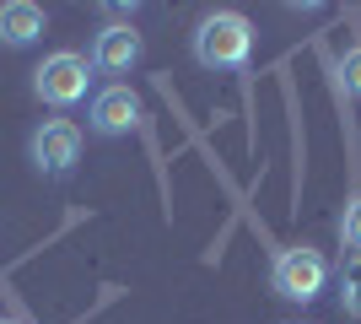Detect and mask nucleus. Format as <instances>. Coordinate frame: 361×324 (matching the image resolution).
I'll use <instances>...</instances> for the list:
<instances>
[{
	"label": "nucleus",
	"instance_id": "20e7f679",
	"mask_svg": "<svg viewBox=\"0 0 361 324\" xmlns=\"http://www.w3.org/2000/svg\"><path fill=\"white\" fill-rule=\"evenodd\" d=\"M81 146H87V136L75 119H44L27 136V157L44 179H71L75 162H81Z\"/></svg>",
	"mask_w": 361,
	"mask_h": 324
},
{
	"label": "nucleus",
	"instance_id": "9d476101",
	"mask_svg": "<svg viewBox=\"0 0 361 324\" xmlns=\"http://www.w3.org/2000/svg\"><path fill=\"white\" fill-rule=\"evenodd\" d=\"M340 76H345V92L361 97V44L345 49V60H340Z\"/></svg>",
	"mask_w": 361,
	"mask_h": 324
},
{
	"label": "nucleus",
	"instance_id": "6e6552de",
	"mask_svg": "<svg viewBox=\"0 0 361 324\" xmlns=\"http://www.w3.org/2000/svg\"><path fill=\"white\" fill-rule=\"evenodd\" d=\"M334 292H340V313L361 319V254L345 260V270H340V281H334Z\"/></svg>",
	"mask_w": 361,
	"mask_h": 324
},
{
	"label": "nucleus",
	"instance_id": "39448f33",
	"mask_svg": "<svg viewBox=\"0 0 361 324\" xmlns=\"http://www.w3.org/2000/svg\"><path fill=\"white\" fill-rule=\"evenodd\" d=\"M140 92L130 87V81H108V87H97L92 92V103H87V130L92 136H103V140H119V136H130L140 124Z\"/></svg>",
	"mask_w": 361,
	"mask_h": 324
},
{
	"label": "nucleus",
	"instance_id": "7ed1b4c3",
	"mask_svg": "<svg viewBox=\"0 0 361 324\" xmlns=\"http://www.w3.org/2000/svg\"><path fill=\"white\" fill-rule=\"evenodd\" d=\"M87 92H92V60L75 54V49H54L32 71V97L49 108H75V103H87Z\"/></svg>",
	"mask_w": 361,
	"mask_h": 324
},
{
	"label": "nucleus",
	"instance_id": "1a4fd4ad",
	"mask_svg": "<svg viewBox=\"0 0 361 324\" xmlns=\"http://www.w3.org/2000/svg\"><path fill=\"white\" fill-rule=\"evenodd\" d=\"M340 244L361 254V195H350L345 211H340Z\"/></svg>",
	"mask_w": 361,
	"mask_h": 324
},
{
	"label": "nucleus",
	"instance_id": "423d86ee",
	"mask_svg": "<svg viewBox=\"0 0 361 324\" xmlns=\"http://www.w3.org/2000/svg\"><path fill=\"white\" fill-rule=\"evenodd\" d=\"M92 71H108V76H130L140 60H146V38H140L130 22H108V28H97V38H92Z\"/></svg>",
	"mask_w": 361,
	"mask_h": 324
},
{
	"label": "nucleus",
	"instance_id": "f03ea898",
	"mask_svg": "<svg viewBox=\"0 0 361 324\" xmlns=\"http://www.w3.org/2000/svg\"><path fill=\"white\" fill-rule=\"evenodd\" d=\"M270 292L286 303H318L329 292V260L313 244H291L270 260Z\"/></svg>",
	"mask_w": 361,
	"mask_h": 324
},
{
	"label": "nucleus",
	"instance_id": "0eeeda50",
	"mask_svg": "<svg viewBox=\"0 0 361 324\" xmlns=\"http://www.w3.org/2000/svg\"><path fill=\"white\" fill-rule=\"evenodd\" d=\"M49 32V11L32 0H6L0 6V44L6 49H27Z\"/></svg>",
	"mask_w": 361,
	"mask_h": 324
},
{
	"label": "nucleus",
	"instance_id": "f257e3e1",
	"mask_svg": "<svg viewBox=\"0 0 361 324\" xmlns=\"http://www.w3.org/2000/svg\"><path fill=\"white\" fill-rule=\"evenodd\" d=\"M189 49L200 71H243L254 60V22L243 11H205Z\"/></svg>",
	"mask_w": 361,
	"mask_h": 324
}]
</instances>
